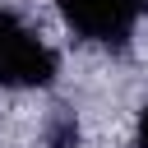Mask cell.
I'll use <instances>...</instances> for the list:
<instances>
[{
    "label": "cell",
    "mask_w": 148,
    "mask_h": 148,
    "mask_svg": "<svg viewBox=\"0 0 148 148\" xmlns=\"http://www.w3.org/2000/svg\"><path fill=\"white\" fill-rule=\"evenodd\" d=\"M51 74H56L51 46H42L14 14L0 9V83L5 88H37V83H51Z\"/></svg>",
    "instance_id": "6da1fadb"
},
{
    "label": "cell",
    "mask_w": 148,
    "mask_h": 148,
    "mask_svg": "<svg viewBox=\"0 0 148 148\" xmlns=\"http://www.w3.org/2000/svg\"><path fill=\"white\" fill-rule=\"evenodd\" d=\"M60 14L79 37L102 42V46H120L139 23L143 0H60Z\"/></svg>",
    "instance_id": "7a4b0ae2"
},
{
    "label": "cell",
    "mask_w": 148,
    "mask_h": 148,
    "mask_svg": "<svg viewBox=\"0 0 148 148\" xmlns=\"http://www.w3.org/2000/svg\"><path fill=\"white\" fill-rule=\"evenodd\" d=\"M74 120L69 116H56V125H51V148H74Z\"/></svg>",
    "instance_id": "3957f363"
},
{
    "label": "cell",
    "mask_w": 148,
    "mask_h": 148,
    "mask_svg": "<svg viewBox=\"0 0 148 148\" xmlns=\"http://www.w3.org/2000/svg\"><path fill=\"white\" fill-rule=\"evenodd\" d=\"M134 148H148V106H143V116H139V143Z\"/></svg>",
    "instance_id": "277c9868"
}]
</instances>
